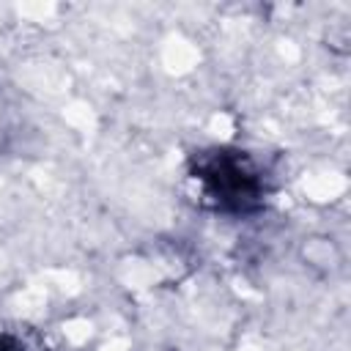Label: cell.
I'll use <instances>...</instances> for the list:
<instances>
[{"label": "cell", "instance_id": "6da1fadb", "mask_svg": "<svg viewBox=\"0 0 351 351\" xmlns=\"http://www.w3.org/2000/svg\"><path fill=\"white\" fill-rule=\"evenodd\" d=\"M200 178L211 186V192L217 197L233 200L239 206L255 195V178H252V173L244 167V162L239 156H228V154L211 156L208 165L203 167Z\"/></svg>", "mask_w": 351, "mask_h": 351}]
</instances>
